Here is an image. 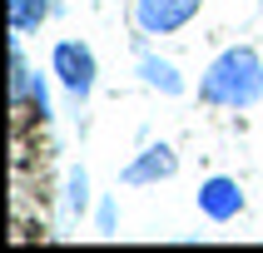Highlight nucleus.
<instances>
[{
    "instance_id": "obj_1",
    "label": "nucleus",
    "mask_w": 263,
    "mask_h": 253,
    "mask_svg": "<svg viewBox=\"0 0 263 253\" xmlns=\"http://www.w3.org/2000/svg\"><path fill=\"white\" fill-rule=\"evenodd\" d=\"M199 100L219 109H253L263 100V60L253 45H229L199 80Z\"/></svg>"
},
{
    "instance_id": "obj_2",
    "label": "nucleus",
    "mask_w": 263,
    "mask_h": 253,
    "mask_svg": "<svg viewBox=\"0 0 263 253\" xmlns=\"http://www.w3.org/2000/svg\"><path fill=\"white\" fill-rule=\"evenodd\" d=\"M50 70H55V80L65 89H70L74 104H85L89 94H95V80H100V60H95V50H89L85 40H60L55 55H50Z\"/></svg>"
},
{
    "instance_id": "obj_3",
    "label": "nucleus",
    "mask_w": 263,
    "mask_h": 253,
    "mask_svg": "<svg viewBox=\"0 0 263 253\" xmlns=\"http://www.w3.org/2000/svg\"><path fill=\"white\" fill-rule=\"evenodd\" d=\"M204 10V0H134V25L139 35H174L194 25Z\"/></svg>"
},
{
    "instance_id": "obj_4",
    "label": "nucleus",
    "mask_w": 263,
    "mask_h": 253,
    "mask_svg": "<svg viewBox=\"0 0 263 253\" xmlns=\"http://www.w3.org/2000/svg\"><path fill=\"white\" fill-rule=\"evenodd\" d=\"M243 204H249V199H243V189H238V179H229V174H214V179L199 184V213H204L209 223L238 219Z\"/></svg>"
},
{
    "instance_id": "obj_5",
    "label": "nucleus",
    "mask_w": 263,
    "mask_h": 253,
    "mask_svg": "<svg viewBox=\"0 0 263 253\" xmlns=\"http://www.w3.org/2000/svg\"><path fill=\"white\" fill-rule=\"evenodd\" d=\"M179 174V154L169 144H149V149H139L129 164H124V184L129 189H144V184H164V179H174Z\"/></svg>"
},
{
    "instance_id": "obj_6",
    "label": "nucleus",
    "mask_w": 263,
    "mask_h": 253,
    "mask_svg": "<svg viewBox=\"0 0 263 253\" xmlns=\"http://www.w3.org/2000/svg\"><path fill=\"white\" fill-rule=\"evenodd\" d=\"M139 80H144L149 89H159V94H184L179 70L169 65V60H159V55H139Z\"/></svg>"
},
{
    "instance_id": "obj_7",
    "label": "nucleus",
    "mask_w": 263,
    "mask_h": 253,
    "mask_svg": "<svg viewBox=\"0 0 263 253\" xmlns=\"http://www.w3.org/2000/svg\"><path fill=\"white\" fill-rule=\"evenodd\" d=\"M50 15H55L50 0H10V35H30V30H40Z\"/></svg>"
},
{
    "instance_id": "obj_8",
    "label": "nucleus",
    "mask_w": 263,
    "mask_h": 253,
    "mask_svg": "<svg viewBox=\"0 0 263 253\" xmlns=\"http://www.w3.org/2000/svg\"><path fill=\"white\" fill-rule=\"evenodd\" d=\"M65 208H70V219H85V208H89V174H85V164H74L70 174H65Z\"/></svg>"
},
{
    "instance_id": "obj_9",
    "label": "nucleus",
    "mask_w": 263,
    "mask_h": 253,
    "mask_svg": "<svg viewBox=\"0 0 263 253\" xmlns=\"http://www.w3.org/2000/svg\"><path fill=\"white\" fill-rule=\"evenodd\" d=\"M100 233H115V204H100Z\"/></svg>"
}]
</instances>
